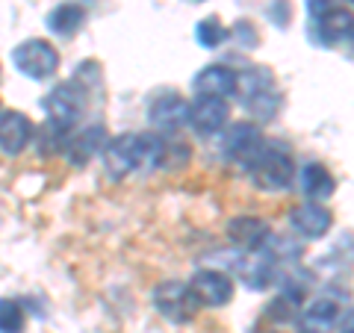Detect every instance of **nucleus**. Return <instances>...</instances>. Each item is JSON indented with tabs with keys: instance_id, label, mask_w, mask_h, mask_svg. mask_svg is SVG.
<instances>
[{
	"instance_id": "obj_3",
	"label": "nucleus",
	"mask_w": 354,
	"mask_h": 333,
	"mask_svg": "<svg viewBox=\"0 0 354 333\" xmlns=\"http://www.w3.org/2000/svg\"><path fill=\"white\" fill-rule=\"evenodd\" d=\"M83 95H86V92H83V88L77 86L74 80L59 83L48 97H44V109H48V124H50L53 130H59V133L71 130L77 121H80L83 109H86V97H83Z\"/></svg>"
},
{
	"instance_id": "obj_10",
	"label": "nucleus",
	"mask_w": 354,
	"mask_h": 333,
	"mask_svg": "<svg viewBox=\"0 0 354 333\" xmlns=\"http://www.w3.org/2000/svg\"><path fill=\"white\" fill-rule=\"evenodd\" d=\"M30 142H32V121L24 113H18V109L0 113V151L6 157H18Z\"/></svg>"
},
{
	"instance_id": "obj_4",
	"label": "nucleus",
	"mask_w": 354,
	"mask_h": 333,
	"mask_svg": "<svg viewBox=\"0 0 354 333\" xmlns=\"http://www.w3.org/2000/svg\"><path fill=\"white\" fill-rule=\"evenodd\" d=\"M12 62L21 74L30 77V80H48V77H53L59 68V53L50 41L27 39L12 50Z\"/></svg>"
},
{
	"instance_id": "obj_22",
	"label": "nucleus",
	"mask_w": 354,
	"mask_h": 333,
	"mask_svg": "<svg viewBox=\"0 0 354 333\" xmlns=\"http://www.w3.org/2000/svg\"><path fill=\"white\" fill-rule=\"evenodd\" d=\"M195 39L201 41V48H218V44L227 39V30L218 18H204L201 24L195 27Z\"/></svg>"
},
{
	"instance_id": "obj_16",
	"label": "nucleus",
	"mask_w": 354,
	"mask_h": 333,
	"mask_svg": "<svg viewBox=\"0 0 354 333\" xmlns=\"http://www.w3.org/2000/svg\"><path fill=\"white\" fill-rule=\"evenodd\" d=\"M104 148H106V130L104 127H88V130L80 133V136H74L68 142V151L65 153H68V160L74 165H86L97 151H104Z\"/></svg>"
},
{
	"instance_id": "obj_25",
	"label": "nucleus",
	"mask_w": 354,
	"mask_h": 333,
	"mask_svg": "<svg viewBox=\"0 0 354 333\" xmlns=\"http://www.w3.org/2000/svg\"><path fill=\"white\" fill-rule=\"evenodd\" d=\"M348 44H351V53H354V32H351V36H348Z\"/></svg>"
},
{
	"instance_id": "obj_13",
	"label": "nucleus",
	"mask_w": 354,
	"mask_h": 333,
	"mask_svg": "<svg viewBox=\"0 0 354 333\" xmlns=\"http://www.w3.org/2000/svg\"><path fill=\"white\" fill-rule=\"evenodd\" d=\"M148 118H151L153 127H160L165 133H174L183 124H189V104H186L180 95H160L157 101L151 104Z\"/></svg>"
},
{
	"instance_id": "obj_7",
	"label": "nucleus",
	"mask_w": 354,
	"mask_h": 333,
	"mask_svg": "<svg viewBox=\"0 0 354 333\" xmlns=\"http://www.w3.org/2000/svg\"><path fill=\"white\" fill-rule=\"evenodd\" d=\"M192 292L201 304L207 307H225L230 298H234V280H230V274L218 272V269H201L192 274Z\"/></svg>"
},
{
	"instance_id": "obj_8",
	"label": "nucleus",
	"mask_w": 354,
	"mask_h": 333,
	"mask_svg": "<svg viewBox=\"0 0 354 333\" xmlns=\"http://www.w3.org/2000/svg\"><path fill=\"white\" fill-rule=\"evenodd\" d=\"M227 118H230V106H227L225 97L198 95V101L189 106V124L195 127V133H201V136L225 130Z\"/></svg>"
},
{
	"instance_id": "obj_23",
	"label": "nucleus",
	"mask_w": 354,
	"mask_h": 333,
	"mask_svg": "<svg viewBox=\"0 0 354 333\" xmlns=\"http://www.w3.org/2000/svg\"><path fill=\"white\" fill-rule=\"evenodd\" d=\"M307 9H310V15L322 18L328 9H334V0H307Z\"/></svg>"
},
{
	"instance_id": "obj_1",
	"label": "nucleus",
	"mask_w": 354,
	"mask_h": 333,
	"mask_svg": "<svg viewBox=\"0 0 354 333\" xmlns=\"http://www.w3.org/2000/svg\"><path fill=\"white\" fill-rule=\"evenodd\" d=\"M248 169H251V180L263 192H281L295 177V162L283 145H263V151L254 157Z\"/></svg>"
},
{
	"instance_id": "obj_17",
	"label": "nucleus",
	"mask_w": 354,
	"mask_h": 333,
	"mask_svg": "<svg viewBox=\"0 0 354 333\" xmlns=\"http://www.w3.org/2000/svg\"><path fill=\"white\" fill-rule=\"evenodd\" d=\"M301 189L313 198V201H325V198L334 195L337 180L322 162H310V165H304V171H301Z\"/></svg>"
},
{
	"instance_id": "obj_9",
	"label": "nucleus",
	"mask_w": 354,
	"mask_h": 333,
	"mask_svg": "<svg viewBox=\"0 0 354 333\" xmlns=\"http://www.w3.org/2000/svg\"><path fill=\"white\" fill-rule=\"evenodd\" d=\"M221 151H225L230 160H236L248 169L254 162V157L263 151V136H260L257 127L248 124V121L245 124H234V127H227L225 139H221Z\"/></svg>"
},
{
	"instance_id": "obj_5",
	"label": "nucleus",
	"mask_w": 354,
	"mask_h": 333,
	"mask_svg": "<svg viewBox=\"0 0 354 333\" xmlns=\"http://www.w3.org/2000/svg\"><path fill=\"white\" fill-rule=\"evenodd\" d=\"M153 307H157L169 321H174V325H183V321H189L198 313L201 301L195 298L189 283L165 280L153 289Z\"/></svg>"
},
{
	"instance_id": "obj_26",
	"label": "nucleus",
	"mask_w": 354,
	"mask_h": 333,
	"mask_svg": "<svg viewBox=\"0 0 354 333\" xmlns=\"http://www.w3.org/2000/svg\"><path fill=\"white\" fill-rule=\"evenodd\" d=\"M348 3H354V0H348Z\"/></svg>"
},
{
	"instance_id": "obj_2",
	"label": "nucleus",
	"mask_w": 354,
	"mask_h": 333,
	"mask_svg": "<svg viewBox=\"0 0 354 333\" xmlns=\"http://www.w3.org/2000/svg\"><path fill=\"white\" fill-rule=\"evenodd\" d=\"M236 92H242V104L248 113H254L260 121L272 118L278 113V95H274V80L266 68H251L239 77Z\"/></svg>"
},
{
	"instance_id": "obj_19",
	"label": "nucleus",
	"mask_w": 354,
	"mask_h": 333,
	"mask_svg": "<svg viewBox=\"0 0 354 333\" xmlns=\"http://www.w3.org/2000/svg\"><path fill=\"white\" fill-rule=\"evenodd\" d=\"M83 21H86V9L80 3H62L48 15V27H50L53 36L68 39L83 27Z\"/></svg>"
},
{
	"instance_id": "obj_18",
	"label": "nucleus",
	"mask_w": 354,
	"mask_h": 333,
	"mask_svg": "<svg viewBox=\"0 0 354 333\" xmlns=\"http://www.w3.org/2000/svg\"><path fill=\"white\" fill-rule=\"evenodd\" d=\"M319 32H322V41H328V44L348 39L354 32V12H348V9H342V6L328 9V12L319 18Z\"/></svg>"
},
{
	"instance_id": "obj_14",
	"label": "nucleus",
	"mask_w": 354,
	"mask_h": 333,
	"mask_svg": "<svg viewBox=\"0 0 354 333\" xmlns=\"http://www.w3.org/2000/svg\"><path fill=\"white\" fill-rule=\"evenodd\" d=\"M236 83H239V74L227 65H207L195 74V92L198 95H209V97H227V95H236Z\"/></svg>"
},
{
	"instance_id": "obj_6",
	"label": "nucleus",
	"mask_w": 354,
	"mask_h": 333,
	"mask_svg": "<svg viewBox=\"0 0 354 333\" xmlns=\"http://www.w3.org/2000/svg\"><path fill=\"white\" fill-rule=\"evenodd\" d=\"M104 169H106L109 177H115V180H121V177H127L136 169H142L139 136H130V133H124V136H118V139L109 142V145L104 148Z\"/></svg>"
},
{
	"instance_id": "obj_20",
	"label": "nucleus",
	"mask_w": 354,
	"mask_h": 333,
	"mask_svg": "<svg viewBox=\"0 0 354 333\" xmlns=\"http://www.w3.org/2000/svg\"><path fill=\"white\" fill-rule=\"evenodd\" d=\"M24 307L12 298H0V333H24Z\"/></svg>"
},
{
	"instance_id": "obj_21",
	"label": "nucleus",
	"mask_w": 354,
	"mask_h": 333,
	"mask_svg": "<svg viewBox=\"0 0 354 333\" xmlns=\"http://www.w3.org/2000/svg\"><path fill=\"white\" fill-rule=\"evenodd\" d=\"M139 157H142V169H157V165H162V157H165V142L160 136H153V133H142Z\"/></svg>"
},
{
	"instance_id": "obj_12",
	"label": "nucleus",
	"mask_w": 354,
	"mask_h": 333,
	"mask_svg": "<svg viewBox=\"0 0 354 333\" xmlns=\"http://www.w3.org/2000/svg\"><path fill=\"white\" fill-rule=\"evenodd\" d=\"M227 239L242 251H260L269 245L272 227L257 216H236L227 225Z\"/></svg>"
},
{
	"instance_id": "obj_11",
	"label": "nucleus",
	"mask_w": 354,
	"mask_h": 333,
	"mask_svg": "<svg viewBox=\"0 0 354 333\" xmlns=\"http://www.w3.org/2000/svg\"><path fill=\"white\" fill-rule=\"evenodd\" d=\"M290 225H292V230L298 233V236H304V239H322L325 233L330 230V225H334V216H330L319 201H313V204H298V207L290 209Z\"/></svg>"
},
{
	"instance_id": "obj_24",
	"label": "nucleus",
	"mask_w": 354,
	"mask_h": 333,
	"mask_svg": "<svg viewBox=\"0 0 354 333\" xmlns=\"http://www.w3.org/2000/svg\"><path fill=\"white\" fill-rule=\"evenodd\" d=\"M337 333H354V310H348V313H342L337 318Z\"/></svg>"
},
{
	"instance_id": "obj_15",
	"label": "nucleus",
	"mask_w": 354,
	"mask_h": 333,
	"mask_svg": "<svg viewBox=\"0 0 354 333\" xmlns=\"http://www.w3.org/2000/svg\"><path fill=\"white\" fill-rule=\"evenodd\" d=\"M339 307L330 298H316L313 304H307L298 318V333H328L337 327Z\"/></svg>"
}]
</instances>
